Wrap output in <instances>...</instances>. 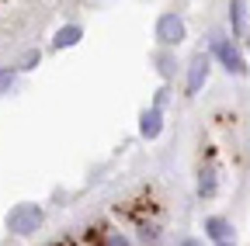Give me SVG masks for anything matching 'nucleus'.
<instances>
[{
  "label": "nucleus",
  "instance_id": "1",
  "mask_svg": "<svg viewBox=\"0 0 250 246\" xmlns=\"http://www.w3.org/2000/svg\"><path fill=\"white\" fill-rule=\"evenodd\" d=\"M39 226H42V208L39 205H18L7 215V229L18 232V236H31Z\"/></svg>",
  "mask_w": 250,
  "mask_h": 246
},
{
  "label": "nucleus",
  "instance_id": "2",
  "mask_svg": "<svg viewBox=\"0 0 250 246\" xmlns=\"http://www.w3.org/2000/svg\"><path fill=\"white\" fill-rule=\"evenodd\" d=\"M156 42L164 49H174L184 42V21L177 14H160L156 18Z\"/></svg>",
  "mask_w": 250,
  "mask_h": 246
},
{
  "label": "nucleus",
  "instance_id": "3",
  "mask_svg": "<svg viewBox=\"0 0 250 246\" xmlns=\"http://www.w3.org/2000/svg\"><path fill=\"white\" fill-rule=\"evenodd\" d=\"M212 49H215V56L223 59V66H226L229 73H236V76H243V73H247L243 56H240V52H236V49H233L226 38H215V42H212Z\"/></svg>",
  "mask_w": 250,
  "mask_h": 246
},
{
  "label": "nucleus",
  "instance_id": "4",
  "mask_svg": "<svg viewBox=\"0 0 250 246\" xmlns=\"http://www.w3.org/2000/svg\"><path fill=\"white\" fill-rule=\"evenodd\" d=\"M205 76H208V56L198 52L191 59V66H188V94H198L202 83H205Z\"/></svg>",
  "mask_w": 250,
  "mask_h": 246
},
{
  "label": "nucleus",
  "instance_id": "5",
  "mask_svg": "<svg viewBox=\"0 0 250 246\" xmlns=\"http://www.w3.org/2000/svg\"><path fill=\"white\" fill-rule=\"evenodd\" d=\"M160 129H164L160 108H149V111L139 114V132H143V139H156V135H160Z\"/></svg>",
  "mask_w": 250,
  "mask_h": 246
},
{
  "label": "nucleus",
  "instance_id": "6",
  "mask_svg": "<svg viewBox=\"0 0 250 246\" xmlns=\"http://www.w3.org/2000/svg\"><path fill=\"white\" fill-rule=\"evenodd\" d=\"M80 38H83V28H80V24H66V28H59V32H56L52 45H56V49H70V45H77Z\"/></svg>",
  "mask_w": 250,
  "mask_h": 246
},
{
  "label": "nucleus",
  "instance_id": "7",
  "mask_svg": "<svg viewBox=\"0 0 250 246\" xmlns=\"http://www.w3.org/2000/svg\"><path fill=\"white\" fill-rule=\"evenodd\" d=\"M229 24H233L236 35L247 32V4L243 0H229Z\"/></svg>",
  "mask_w": 250,
  "mask_h": 246
},
{
  "label": "nucleus",
  "instance_id": "8",
  "mask_svg": "<svg viewBox=\"0 0 250 246\" xmlns=\"http://www.w3.org/2000/svg\"><path fill=\"white\" fill-rule=\"evenodd\" d=\"M205 232H208L215 243H226L233 229H229V222H226V219H205Z\"/></svg>",
  "mask_w": 250,
  "mask_h": 246
},
{
  "label": "nucleus",
  "instance_id": "9",
  "mask_svg": "<svg viewBox=\"0 0 250 246\" xmlns=\"http://www.w3.org/2000/svg\"><path fill=\"white\" fill-rule=\"evenodd\" d=\"M198 194H202V198H212V194H215V173H212V170H202V173H198Z\"/></svg>",
  "mask_w": 250,
  "mask_h": 246
},
{
  "label": "nucleus",
  "instance_id": "10",
  "mask_svg": "<svg viewBox=\"0 0 250 246\" xmlns=\"http://www.w3.org/2000/svg\"><path fill=\"white\" fill-rule=\"evenodd\" d=\"M39 59H42V52H39V49H28V52L21 56V66H18V70H35Z\"/></svg>",
  "mask_w": 250,
  "mask_h": 246
},
{
  "label": "nucleus",
  "instance_id": "11",
  "mask_svg": "<svg viewBox=\"0 0 250 246\" xmlns=\"http://www.w3.org/2000/svg\"><path fill=\"white\" fill-rule=\"evenodd\" d=\"M14 76H18V70H0V94L14 83Z\"/></svg>",
  "mask_w": 250,
  "mask_h": 246
},
{
  "label": "nucleus",
  "instance_id": "12",
  "mask_svg": "<svg viewBox=\"0 0 250 246\" xmlns=\"http://www.w3.org/2000/svg\"><path fill=\"white\" fill-rule=\"evenodd\" d=\"M104 246H129V239H125L122 232H111V236L104 239Z\"/></svg>",
  "mask_w": 250,
  "mask_h": 246
},
{
  "label": "nucleus",
  "instance_id": "13",
  "mask_svg": "<svg viewBox=\"0 0 250 246\" xmlns=\"http://www.w3.org/2000/svg\"><path fill=\"white\" fill-rule=\"evenodd\" d=\"M143 239H146V243H156V239H160V229H156V226H146V229H143Z\"/></svg>",
  "mask_w": 250,
  "mask_h": 246
},
{
  "label": "nucleus",
  "instance_id": "14",
  "mask_svg": "<svg viewBox=\"0 0 250 246\" xmlns=\"http://www.w3.org/2000/svg\"><path fill=\"white\" fill-rule=\"evenodd\" d=\"M160 73H164V76H170V73H174V63H170V56H160Z\"/></svg>",
  "mask_w": 250,
  "mask_h": 246
},
{
  "label": "nucleus",
  "instance_id": "15",
  "mask_svg": "<svg viewBox=\"0 0 250 246\" xmlns=\"http://www.w3.org/2000/svg\"><path fill=\"white\" fill-rule=\"evenodd\" d=\"M219 246H233V243H219Z\"/></svg>",
  "mask_w": 250,
  "mask_h": 246
}]
</instances>
